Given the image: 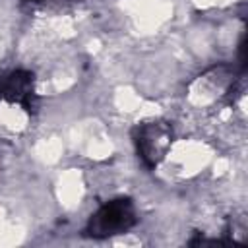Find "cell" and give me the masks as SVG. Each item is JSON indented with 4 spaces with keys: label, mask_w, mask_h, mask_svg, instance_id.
<instances>
[{
    "label": "cell",
    "mask_w": 248,
    "mask_h": 248,
    "mask_svg": "<svg viewBox=\"0 0 248 248\" xmlns=\"http://www.w3.org/2000/svg\"><path fill=\"white\" fill-rule=\"evenodd\" d=\"M138 221L136 205L130 198H114L103 203L87 221L85 234L93 238H108L130 231Z\"/></svg>",
    "instance_id": "cell-2"
},
{
    "label": "cell",
    "mask_w": 248,
    "mask_h": 248,
    "mask_svg": "<svg viewBox=\"0 0 248 248\" xmlns=\"http://www.w3.org/2000/svg\"><path fill=\"white\" fill-rule=\"evenodd\" d=\"M172 126L161 118L141 122L134 128L136 153L147 169H155L167 159V155L172 149Z\"/></svg>",
    "instance_id": "cell-1"
}]
</instances>
